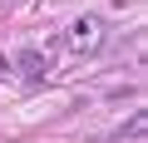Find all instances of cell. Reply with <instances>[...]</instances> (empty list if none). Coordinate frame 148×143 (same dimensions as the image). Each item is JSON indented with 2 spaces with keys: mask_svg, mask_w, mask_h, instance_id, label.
I'll return each mask as SVG.
<instances>
[{
  "mask_svg": "<svg viewBox=\"0 0 148 143\" xmlns=\"http://www.w3.org/2000/svg\"><path fill=\"white\" fill-rule=\"evenodd\" d=\"M99 44H104V20L99 15H79L69 25V49L74 54H94Z\"/></svg>",
  "mask_w": 148,
  "mask_h": 143,
  "instance_id": "6da1fadb",
  "label": "cell"
},
{
  "mask_svg": "<svg viewBox=\"0 0 148 143\" xmlns=\"http://www.w3.org/2000/svg\"><path fill=\"white\" fill-rule=\"evenodd\" d=\"M15 69H20V74H25L30 84H40V79L49 74V69H54V59H49L45 49H20V54H15Z\"/></svg>",
  "mask_w": 148,
  "mask_h": 143,
  "instance_id": "7a4b0ae2",
  "label": "cell"
}]
</instances>
